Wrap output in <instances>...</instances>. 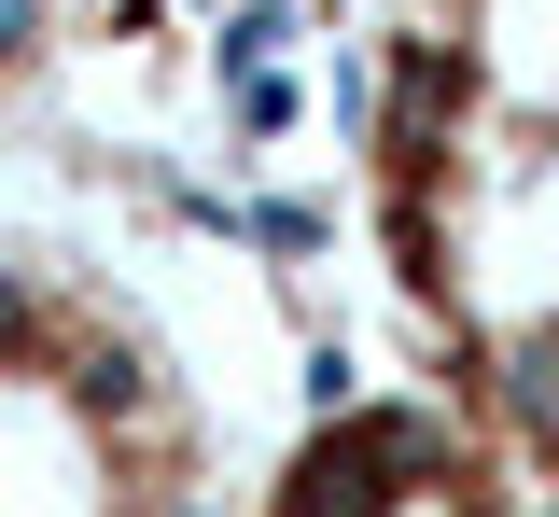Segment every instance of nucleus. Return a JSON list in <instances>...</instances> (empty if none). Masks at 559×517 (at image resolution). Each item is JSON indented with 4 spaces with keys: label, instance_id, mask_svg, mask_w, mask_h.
Returning <instances> with one entry per match:
<instances>
[{
    "label": "nucleus",
    "instance_id": "2",
    "mask_svg": "<svg viewBox=\"0 0 559 517\" xmlns=\"http://www.w3.org/2000/svg\"><path fill=\"white\" fill-rule=\"evenodd\" d=\"M0 517H224L182 322L70 224H0Z\"/></svg>",
    "mask_w": 559,
    "mask_h": 517
},
{
    "label": "nucleus",
    "instance_id": "3",
    "mask_svg": "<svg viewBox=\"0 0 559 517\" xmlns=\"http://www.w3.org/2000/svg\"><path fill=\"white\" fill-rule=\"evenodd\" d=\"M266 517H532V504L503 490L489 447H462L419 392H392V406H349L294 447Z\"/></svg>",
    "mask_w": 559,
    "mask_h": 517
},
{
    "label": "nucleus",
    "instance_id": "1",
    "mask_svg": "<svg viewBox=\"0 0 559 517\" xmlns=\"http://www.w3.org/2000/svg\"><path fill=\"white\" fill-rule=\"evenodd\" d=\"M364 252L419 406L559 517V0H378Z\"/></svg>",
    "mask_w": 559,
    "mask_h": 517
}]
</instances>
